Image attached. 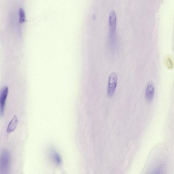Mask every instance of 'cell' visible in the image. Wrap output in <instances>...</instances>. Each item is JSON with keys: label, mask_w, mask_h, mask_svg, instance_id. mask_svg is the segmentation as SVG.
Wrapping results in <instances>:
<instances>
[{"label": "cell", "mask_w": 174, "mask_h": 174, "mask_svg": "<svg viewBox=\"0 0 174 174\" xmlns=\"http://www.w3.org/2000/svg\"><path fill=\"white\" fill-rule=\"evenodd\" d=\"M10 156L8 151L5 150L0 154V174H7L9 171Z\"/></svg>", "instance_id": "6da1fadb"}, {"label": "cell", "mask_w": 174, "mask_h": 174, "mask_svg": "<svg viewBox=\"0 0 174 174\" xmlns=\"http://www.w3.org/2000/svg\"><path fill=\"white\" fill-rule=\"evenodd\" d=\"M117 76L115 72L111 73L108 80V94L110 97L112 96L115 91L117 83Z\"/></svg>", "instance_id": "7a4b0ae2"}, {"label": "cell", "mask_w": 174, "mask_h": 174, "mask_svg": "<svg viewBox=\"0 0 174 174\" xmlns=\"http://www.w3.org/2000/svg\"><path fill=\"white\" fill-rule=\"evenodd\" d=\"M8 87H5L0 95V115L1 116L3 115L4 111L6 100L8 95Z\"/></svg>", "instance_id": "3957f363"}, {"label": "cell", "mask_w": 174, "mask_h": 174, "mask_svg": "<svg viewBox=\"0 0 174 174\" xmlns=\"http://www.w3.org/2000/svg\"><path fill=\"white\" fill-rule=\"evenodd\" d=\"M154 93V87L152 81L148 82L146 90L145 96L147 101L150 102L153 99Z\"/></svg>", "instance_id": "277c9868"}, {"label": "cell", "mask_w": 174, "mask_h": 174, "mask_svg": "<svg viewBox=\"0 0 174 174\" xmlns=\"http://www.w3.org/2000/svg\"><path fill=\"white\" fill-rule=\"evenodd\" d=\"M117 16L115 11L112 10L110 12L109 17V24L110 31L113 32L116 30V26Z\"/></svg>", "instance_id": "5b68a950"}, {"label": "cell", "mask_w": 174, "mask_h": 174, "mask_svg": "<svg viewBox=\"0 0 174 174\" xmlns=\"http://www.w3.org/2000/svg\"><path fill=\"white\" fill-rule=\"evenodd\" d=\"M18 123V118L16 115H14L12 119L9 123L7 127V132L8 133H10L13 132L17 126Z\"/></svg>", "instance_id": "8992f818"}, {"label": "cell", "mask_w": 174, "mask_h": 174, "mask_svg": "<svg viewBox=\"0 0 174 174\" xmlns=\"http://www.w3.org/2000/svg\"><path fill=\"white\" fill-rule=\"evenodd\" d=\"M19 15H20V18L19 23L21 24H23L26 21V16L25 12L22 8H21L19 10Z\"/></svg>", "instance_id": "52a82bcc"}, {"label": "cell", "mask_w": 174, "mask_h": 174, "mask_svg": "<svg viewBox=\"0 0 174 174\" xmlns=\"http://www.w3.org/2000/svg\"><path fill=\"white\" fill-rule=\"evenodd\" d=\"M52 158H53L54 161L55 162V163L58 164H61V158L60 157L58 154L55 152H53L51 154Z\"/></svg>", "instance_id": "ba28073f"}]
</instances>
